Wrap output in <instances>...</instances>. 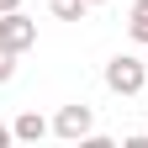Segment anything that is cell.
Masks as SVG:
<instances>
[{
    "instance_id": "6da1fadb",
    "label": "cell",
    "mask_w": 148,
    "mask_h": 148,
    "mask_svg": "<svg viewBox=\"0 0 148 148\" xmlns=\"http://www.w3.org/2000/svg\"><path fill=\"white\" fill-rule=\"evenodd\" d=\"M106 90L111 95H143L148 90V64L138 58V53H116V58H106Z\"/></svg>"
},
{
    "instance_id": "7a4b0ae2",
    "label": "cell",
    "mask_w": 148,
    "mask_h": 148,
    "mask_svg": "<svg viewBox=\"0 0 148 148\" xmlns=\"http://www.w3.org/2000/svg\"><path fill=\"white\" fill-rule=\"evenodd\" d=\"M53 132H58L64 143H85L90 132H95V111H90L85 101H74V106H58V116H53Z\"/></svg>"
},
{
    "instance_id": "3957f363",
    "label": "cell",
    "mask_w": 148,
    "mask_h": 148,
    "mask_svg": "<svg viewBox=\"0 0 148 148\" xmlns=\"http://www.w3.org/2000/svg\"><path fill=\"white\" fill-rule=\"evenodd\" d=\"M0 48H11V53L37 48V21L27 11H5V16H0Z\"/></svg>"
},
{
    "instance_id": "277c9868",
    "label": "cell",
    "mask_w": 148,
    "mask_h": 148,
    "mask_svg": "<svg viewBox=\"0 0 148 148\" xmlns=\"http://www.w3.org/2000/svg\"><path fill=\"white\" fill-rule=\"evenodd\" d=\"M11 127H16V143H37V138H48V132H53V122H42L37 111H21Z\"/></svg>"
},
{
    "instance_id": "5b68a950",
    "label": "cell",
    "mask_w": 148,
    "mask_h": 148,
    "mask_svg": "<svg viewBox=\"0 0 148 148\" xmlns=\"http://www.w3.org/2000/svg\"><path fill=\"white\" fill-rule=\"evenodd\" d=\"M127 37H132L138 48H148V0H132V11H127Z\"/></svg>"
},
{
    "instance_id": "8992f818",
    "label": "cell",
    "mask_w": 148,
    "mask_h": 148,
    "mask_svg": "<svg viewBox=\"0 0 148 148\" xmlns=\"http://www.w3.org/2000/svg\"><path fill=\"white\" fill-rule=\"evenodd\" d=\"M48 11L58 16V21H85V16H90V0H48Z\"/></svg>"
},
{
    "instance_id": "52a82bcc",
    "label": "cell",
    "mask_w": 148,
    "mask_h": 148,
    "mask_svg": "<svg viewBox=\"0 0 148 148\" xmlns=\"http://www.w3.org/2000/svg\"><path fill=\"white\" fill-rule=\"evenodd\" d=\"M16 58H21V53L0 48V85H11V79H16Z\"/></svg>"
},
{
    "instance_id": "ba28073f",
    "label": "cell",
    "mask_w": 148,
    "mask_h": 148,
    "mask_svg": "<svg viewBox=\"0 0 148 148\" xmlns=\"http://www.w3.org/2000/svg\"><path fill=\"white\" fill-rule=\"evenodd\" d=\"M5 143H16V127H0V148H5Z\"/></svg>"
},
{
    "instance_id": "9c48e42d",
    "label": "cell",
    "mask_w": 148,
    "mask_h": 148,
    "mask_svg": "<svg viewBox=\"0 0 148 148\" xmlns=\"http://www.w3.org/2000/svg\"><path fill=\"white\" fill-rule=\"evenodd\" d=\"M5 11H21V0H0V16H5Z\"/></svg>"
},
{
    "instance_id": "30bf717a",
    "label": "cell",
    "mask_w": 148,
    "mask_h": 148,
    "mask_svg": "<svg viewBox=\"0 0 148 148\" xmlns=\"http://www.w3.org/2000/svg\"><path fill=\"white\" fill-rule=\"evenodd\" d=\"M90 5H101V0H90Z\"/></svg>"
}]
</instances>
